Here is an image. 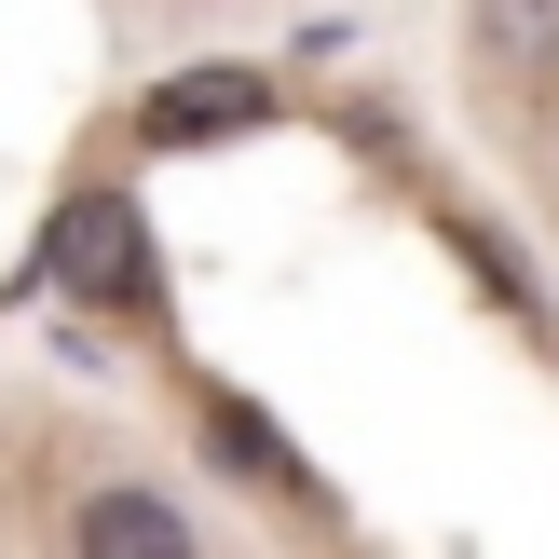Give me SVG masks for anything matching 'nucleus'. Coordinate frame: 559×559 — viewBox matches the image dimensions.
Here are the masks:
<instances>
[{"instance_id":"1","label":"nucleus","mask_w":559,"mask_h":559,"mask_svg":"<svg viewBox=\"0 0 559 559\" xmlns=\"http://www.w3.org/2000/svg\"><path fill=\"white\" fill-rule=\"evenodd\" d=\"M41 273H55L69 300H123V287H151V218H136L123 191H82V205H55Z\"/></svg>"},{"instance_id":"2","label":"nucleus","mask_w":559,"mask_h":559,"mask_svg":"<svg viewBox=\"0 0 559 559\" xmlns=\"http://www.w3.org/2000/svg\"><path fill=\"white\" fill-rule=\"evenodd\" d=\"M136 123H151L164 151H191V136H246V123H273V82H246V69H191V82H164Z\"/></svg>"},{"instance_id":"5","label":"nucleus","mask_w":559,"mask_h":559,"mask_svg":"<svg viewBox=\"0 0 559 559\" xmlns=\"http://www.w3.org/2000/svg\"><path fill=\"white\" fill-rule=\"evenodd\" d=\"M205 437H218V451H233V464H260V478H287V451H273V437L246 424V409H205Z\"/></svg>"},{"instance_id":"3","label":"nucleus","mask_w":559,"mask_h":559,"mask_svg":"<svg viewBox=\"0 0 559 559\" xmlns=\"http://www.w3.org/2000/svg\"><path fill=\"white\" fill-rule=\"evenodd\" d=\"M82 546H96V559H178L191 519L151 506V491H96V506H82Z\"/></svg>"},{"instance_id":"4","label":"nucleus","mask_w":559,"mask_h":559,"mask_svg":"<svg viewBox=\"0 0 559 559\" xmlns=\"http://www.w3.org/2000/svg\"><path fill=\"white\" fill-rule=\"evenodd\" d=\"M478 55L491 69H559V0H478Z\"/></svg>"}]
</instances>
